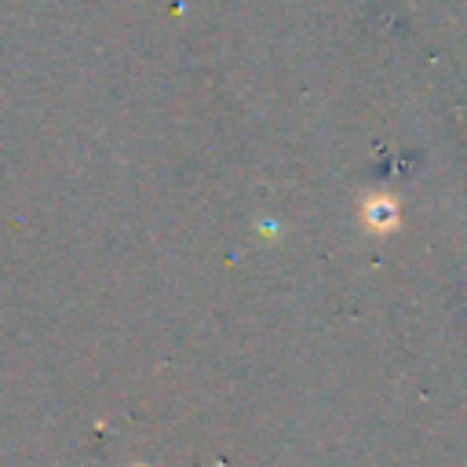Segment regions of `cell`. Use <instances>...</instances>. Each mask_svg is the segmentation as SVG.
<instances>
[{
	"label": "cell",
	"instance_id": "6da1fadb",
	"mask_svg": "<svg viewBox=\"0 0 467 467\" xmlns=\"http://www.w3.org/2000/svg\"><path fill=\"white\" fill-rule=\"evenodd\" d=\"M368 223L372 226H387L390 223V201H372L368 204Z\"/></svg>",
	"mask_w": 467,
	"mask_h": 467
}]
</instances>
